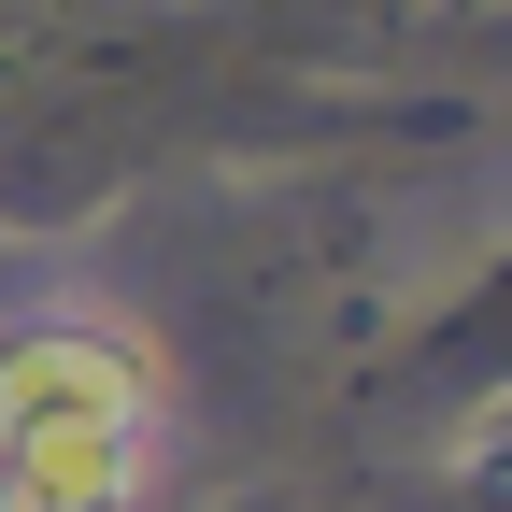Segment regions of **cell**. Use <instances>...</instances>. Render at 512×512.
<instances>
[{"label":"cell","instance_id":"6da1fadb","mask_svg":"<svg viewBox=\"0 0 512 512\" xmlns=\"http://www.w3.org/2000/svg\"><path fill=\"white\" fill-rule=\"evenodd\" d=\"M157 370L100 313H43L0 342V512H143Z\"/></svg>","mask_w":512,"mask_h":512}]
</instances>
